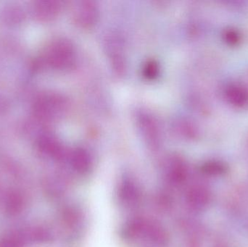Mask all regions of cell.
I'll return each instance as SVG.
<instances>
[{
	"instance_id": "14",
	"label": "cell",
	"mask_w": 248,
	"mask_h": 247,
	"mask_svg": "<svg viewBox=\"0 0 248 247\" xmlns=\"http://www.w3.org/2000/svg\"><path fill=\"white\" fill-rule=\"evenodd\" d=\"M21 200L16 194L10 195L7 201V208L10 213H17L21 207Z\"/></svg>"
},
{
	"instance_id": "2",
	"label": "cell",
	"mask_w": 248,
	"mask_h": 247,
	"mask_svg": "<svg viewBox=\"0 0 248 247\" xmlns=\"http://www.w3.org/2000/svg\"><path fill=\"white\" fill-rule=\"evenodd\" d=\"M100 10L96 1L93 0H83L75 6L74 17L76 23L83 28L94 26L99 19Z\"/></svg>"
},
{
	"instance_id": "15",
	"label": "cell",
	"mask_w": 248,
	"mask_h": 247,
	"mask_svg": "<svg viewBox=\"0 0 248 247\" xmlns=\"http://www.w3.org/2000/svg\"><path fill=\"white\" fill-rule=\"evenodd\" d=\"M0 247H19V245L15 239H8L1 242Z\"/></svg>"
},
{
	"instance_id": "5",
	"label": "cell",
	"mask_w": 248,
	"mask_h": 247,
	"mask_svg": "<svg viewBox=\"0 0 248 247\" xmlns=\"http://www.w3.org/2000/svg\"><path fill=\"white\" fill-rule=\"evenodd\" d=\"M187 200L192 208L198 210H203L211 202V192L204 186H195L189 190Z\"/></svg>"
},
{
	"instance_id": "1",
	"label": "cell",
	"mask_w": 248,
	"mask_h": 247,
	"mask_svg": "<svg viewBox=\"0 0 248 247\" xmlns=\"http://www.w3.org/2000/svg\"><path fill=\"white\" fill-rule=\"evenodd\" d=\"M76 57V49L71 41L59 39L51 44L46 52V59L51 66L65 68L70 66Z\"/></svg>"
},
{
	"instance_id": "11",
	"label": "cell",
	"mask_w": 248,
	"mask_h": 247,
	"mask_svg": "<svg viewBox=\"0 0 248 247\" xmlns=\"http://www.w3.org/2000/svg\"><path fill=\"white\" fill-rule=\"evenodd\" d=\"M42 149L49 155L60 156L62 153V146L56 139L50 136H46L41 142Z\"/></svg>"
},
{
	"instance_id": "12",
	"label": "cell",
	"mask_w": 248,
	"mask_h": 247,
	"mask_svg": "<svg viewBox=\"0 0 248 247\" xmlns=\"http://www.w3.org/2000/svg\"><path fill=\"white\" fill-rule=\"evenodd\" d=\"M160 73V66L155 59H148L144 62L142 67V74L144 78L153 80L158 76Z\"/></svg>"
},
{
	"instance_id": "8",
	"label": "cell",
	"mask_w": 248,
	"mask_h": 247,
	"mask_svg": "<svg viewBox=\"0 0 248 247\" xmlns=\"http://www.w3.org/2000/svg\"><path fill=\"white\" fill-rule=\"evenodd\" d=\"M227 171V165L219 160L207 161L201 166V171L210 176H220L224 175Z\"/></svg>"
},
{
	"instance_id": "3",
	"label": "cell",
	"mask_w": 248,
	"mask_h": 247,
	"mask_svg": "<svg viewBox=\"0 0 248 247\" xmlns=\"http://www.w3.org/2000/svg\"><path fill=\"white\" fill-rule=\"evenodd\" d=\"M139 128L150 146L156 147L160 141V130L157 120L152 115L147 113H141L137 117Z\"/></svg>"
},
{
	"instance_id": "10",
	"label": "cell",
	"mask_w": 248,
	"mask_h": 247,
	"mask_svg": "<svg viewBox=\"0 0 248 247\" xmlns=\"http://www.w3.org/2000/svg\"><path fill=\"white\" fill-rule=\"evenodd\" d=\"M223 42L231 47L239 46L242 42L243 36L237 29L232 27L226 28L221 33Z\"/></svg>"
},
{
	"instance_id": "9",
	"label": "cell",
	"mask_w": 248,
	"mask_h": 247,
	"mask_svg": "<svg viewBox=\"0 0 248 247\" xmlns=\"http://www.w3.org/2000/svg\"><path fill=\"white\" fill-rule=\"evenodd\" d=\"M61 10L59 2L54 0L44 1L41 2L39 7V13L44 19H51L55 17Z\"/></svg>"
},
{
	"instance_id": "13",
	"label": "cell",
	"mask_w": 248,
	"mask_h": 247,
	"mask_svg": "<svg viewBox=\"0 0 248 247\" xmlns=\"http://www.w3.org/2000/svg\"><path fill=\"white\" fill-rule=\"evenodd\" d=\"M181 133L188 139H196L198 136V130L196 126L189 120H182L179 126Z\"/></svg>"
},
{
	"instance_id": "7",
	"label": "cell",
	"mask_w": 248,
	"mask_h": 247,
	"mask_svg": "<svg viewBox=\"0 0 248 247\" xmlns=\"http://www.w3.org/2000/svg\"><path fill=\"white\" fill-rule=\"evenodd\" d=\"M71 162L76 169L79 171H85L90 168L91 158L86 149L77 148L71 155Z\"/></svg>"
},
{
	"instance_id": "4",
	"label": "cell",
	"mask_w": 248,
	"mask_h": 247,
	"mask_svg": "<svg viewBox=\"0 0 248 247\" xmlns=\"http://www.w3.org/2000/svg\"><path fill=\"white\" fill-rule=\"evenodd\" d=\"M224 94L227 102L233 107L243 108L248 104V90L241 84H229L224 89Z\"/></svg>"
},
{
	"instance_id": "6",
	"label": "cell",
	"mask_w": 248,
	"mask_h": 247,
	"mask_svg": "<svg viewBox=\"0 0 248 247\" xmlns=\"http://www.w3.org/2000/svg\"><path fill=\"white\" fill-rule=\"evenodd\" d=\"M67 102L63 97L51 95L45 97L41 103L42 114L45 117H53L62 114L66 109Z\"/></svg>"
}]
</instances>
